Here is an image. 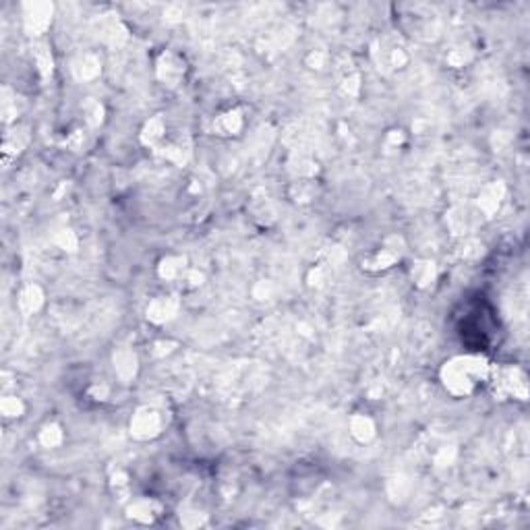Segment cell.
I'll list each match as a JSON object with an SVG mask.
<instances>
[{
  "mask_svg": "<svg viewBox=\"0 0 530 530\" xmlns=\"http://www.w3.org/2000/svg\"><path fill=\"white\" fill-rule=\"evenodd\" d=\"M377 433L375 421L367 414H354L351 419V435L358 443H369Z\"/></svg>",
  "mask_w": 530,
  "mask_h": 530,
  "instance_id": "obj_11",
  "label": "cell"
},
{
  "mask_svg": "<svg viewBox=\"0 0 530 530\" xmlns=\"http://www.w3.org/2000/svg\"><path fill=\"white\" fill-rule=\"evenodd\" d=\"M164 132H166V123H164V118H162V116H154L151 121L145 123V127H143V131H141V141H143L145 145L158 147V145L164 141V137H166Z\"/></svg>",
  "mask_w": 530,
  "mask_h": 530,
  "instance_id": "obj_15",
  "label": "cell"
},
{
  "mask_svg": "<svg viewBox=\"0 0 530 530\" xmlns=\"http://www.w3.org/2000/svg\"><path fill=\"white\" fill-rule=\"evenodd\" d=\"M412 276H414V280L421 286H425V284H429L435 278V267H433V264H429V261H421L419 265H414Z\"/></svg>",
  "mask_w": 530,
  "mask_h": 530,
  "instance_id": "obj_20",
  "label": "cell"
},
{
  "mask_svg": "<svg viewBox=\"0 0 530 530\" xmlns=\"http://www.w3.org/2000/svg\"><path fill=\"white\" fill-rule=\"evenodd\" d=\"M44 305V292L38 284H29L19 292V309L25 315H34Z\"/></svg>",
  "mask_w": 530,
  "mask_h": 530,
  "instance_id": "obj_10",
  "label": "cell"
},
{
  "mask_svg": "<svg viewBox=\"0 0 530 530\" xmlns=\"http://www.w3.org/2000/svg\"><path fill=\"white\" fill-rule=\"evenodd\" d=\"M100 60L95 58V56H91V54H86V56H81V58H77L75 60V64H73V73H75V77L79 79V81H91V79H95L97 75H100Z\"/></svg>",
  "mask_w": 530,
  "mask_h": 530,
  "instance_id": "obj_16",
  "label": "cell"
},
{
  "mask_svg": "<svg viewBox=\"0 0 530 530\" xmlns=\"http://www.w3.org/2000/svg\"><path fill=\"white\" fill-rule=\"evenodd\" d=\"M25 412V404L17 396H6L2 400V414L6 419H19Z\"/></svg>",
  "mask_w": 530,
  "mask_h": 530,
  "instance_id": "obj_19",
  "label": "cell"
},
{
  "mask_svg": "<svg viewBox=\"0 0 530 530\" xmlns=\"http://www.w3.org/2000/svg\"><path fill=\"white\" fill-rule=\"evenodd\" d=\"M129 516L137 522H143V524H151L160 518L162 514V505L156 501V499H149V497H141V499H135L129 503L127 508Z\"/></svg>",
  "mask_w": 530,
  "mask_h": 530,
  "instance_id": "obj_8",
  "label": "cell"
},
{
  "mask_svg": "<svg viewBox=\"0 0 530 530\" xmlns=\"http://www.w3.org/2000/svg\"><path fill=\"white\" fill-rule=\"evenodd\" d=\"M102 106H100V102H88L86 104V114H88V123L91 127H95V125H100L102 123Z\"/></svg>",
  "mask_w": 530,
  "mask_h": 530,
  "instance_id": "obj_22",
  "label": "cell"
},
{
  "mask_svg": "<svg viewBox=\"0 0 530 530\" xmlns=\"http://www.w3.org/2000/svg\"><path fill=\"white\" fill-rule=\"evenodd\" d=\"M383 58H386V64L390 67V69H404L406 64H408V52H406V48H402V46H388L386 50H383Z\"/></svg>",
  "mask_w": 530,
  "mask_h": 530,
  "instance_id": "obj_17",
  "label": "cell"
},
{
  "mask_svg": "<svg viewBox=\"0 0 530 530\" xmlns=\"http://www.w3.org/2000/svg\"><path fill=\"white\" fill-rule=\"evenodd\" d=\"M497 388L501 394L505 396H514L518 400H526V394H529V386H526V377L520 369H503L499 371V381H497Z\"/></svg>",
  "mask_w": 530,
  "mask_h": 530,
  "instance_id": "obj_4",
  "label": "cell"
},
{
  "mask_svg": "<svg viewBox=\"0 0 530 530\" xmlns=\"http://www.w3.org/2000/svg\"><path fill=\"white\" fill-rule=\"evenodd\" d=\"M56 240H58V245H60L64 251H67V249H69V251H75V247H77V238H75V234H73L71 230H60Z\"/></svg>",
  "mask_w": 530,
  "mask_h": 530,
  "instance_id": "obj_23",
  "label": "cell"
},
{
  "mask_svg": "<svg viewBox=\"0 0 530 530\" xmlns=\"http://www.w3.org/2000/svg\"><path fill=\"white\" fill-rule=\"evenodd\" d=\"M398 243H400V238H390V240H386V245H383L381 249H377V251L365 261V265H367L369 269H373V271H381V269L392 267V265L400 259V255H402V249L398 247Z\"/></svg>",
  "mask_w": 530,
  "mask_h": 530,
  "instance_id": "obj_6",
  "label": "cell"
},
{
  "mask_svg": "<svg viewBox=\"0 0 530 530\" xmlns=\"http://www.w3.org/2000/svg\"><path fill=\"white\" fill-rule=\"evenodd\" d=\"M158 77L164 86H178L184 77V60L172 52L162 54L158 60Z\"/></svg>",
  "mask_w": 530,
  "mask_h": 530,
  "instance_id": "obj_5",
  "label": "cell"
},
{
  "mask_svg": "<svg viewBox=\"0 0 530 530\" xmlns=\"http://www.w3.org/2000/svg\"><path fill=\"white\" fill-rule=\"evenodd\" d=\"M64 440V433H62V429H60V425H56V423H48L42 427V431H40V443L48 447V449H52V447H58L60 443Z\"/></svg>",
  "mask_w": 530,
  "mask_h": 530,
  "instance_id": "obj_18",
  "label": "cell"
},
{
  "mask_svg": "<svg viewBox=\"0 0 530 530\" xmlns=\"http://www.w3.org/2000/svg\"><path fill=\"white\" fill-rule=\"evenodd\" d=\"M158 271H160V278H164V280H168V282H175V280H182V278L186 276L189 267H186L184 257H180V255H168V257H164V259L160 261Z\"/></svg>",
  "mask_w": 530,
  "mask_h": 530,
  "instance_id": "obj_12",
  "label": "cell"
},
{
  "mask_svg": "<svg viewBox=\"0 0 530 530\" xmlns=\"http://www.w3.org/2000/svg\"><path fill=\"white\" fill-rule=\"evenodd\" d=\"M443 388L456 398L473 396L491 377V365L485 356L479 354H460L449 358L442 367Z\"/></svg>",
  "mask_w": 530,
  "mask_h": 530,
  "instance_id": "obj_1",
  "label": "cell"
},
{
  "mask_svg": "<svg viewBox=\"0 0 530 530\" xmlns=\"http://www.w3.org/2000/svg\"><path fill=\"white\" fill-rule=\"evenodd\" d=\"M114 371L123 381H131L137 375V356L129 348H123L114 354Z\"/></svg>",
  "mask_w": 530,
  "mask_h": 530,
  "instance_id": "obj_14",
  "label": "cell"
},
{
  "mask_svg": "<svg viewBox=\"0 0 530 530\" xmlns=\"http://www.w3.org/2000/svg\"><path fill=\"white\" fill-rule=\"evenodd\" d=\"M340 88H342V91H344L346 95L354 97V95L360 91V77H358L356 73H348V75H344V77H342Z\"/></svg>",
  "mask_w": 530,
  "mask_h": 530,
  "instance_id": "obj_21",
  "label": "cell"
},
{
  "mask_svg": "<svg viewBox=\"0 0 530 530\" xmlns=\"http://www.w3.org/2000/svg\"><path fill=\"white\" fill-rule=\"evenodd\" d=\"M178 307L180 303L177 297H158L147 305V319L156 325H162L177 315Z\"/></svg>",
  "mask_w": 530,
  "mask_h": 530,
  "instance_id": "obj_7",
  "label": "cell"
},
{
  "mask_svg": "<svg viewBox=\"0 0 530 530\" xmlns=\"http://www.w3.org/2000/svg\"><path fill=\"white\" fill-rule=\"evenodd\" d=\"M23 21H25V29L32 36L44 34L52 21V4L46 2H29L23 6Z\"/></svg>",
  "mask_w": 530,
  "mask_h": 530,
  "instance_id": "obj_3",
  "label": "cell"
},
{
  "mask_svg": "<svg viewBox=\"0 0 530 530\" xmlns=\"http://www.w3.org/2000/svg\"><path fill=\"white\" fill-rule=\"evenodd\" d=\"M503 195H505V189H503L501 182H491V184H487L485 189L481 191V195H479V201H477V203H479V210L485 214L487 218H491V216L499 210Z\"/></svg>",
  "mask_w": 530,
  "mask_h": 530,
  "instance_id": "obj_9",
  "label": "cell"
},
{
  "mask_svg": "<svg viewBox=\"0 0 530 530\" xmlns=\"http://www.w3.org/2000/svg\"><path fill=\"white\" fill-rule=\"evenodd\" d=\"M166 425L164 412L156 406H141L137 408V412L132 414L131 419V435L139 442H147L154 440L162 433Z\"/></svg>",
  "mask_w": 530,
  "mask_h": 530,
  "instance_id": "obj_2",
  "label": "cell"
},
{
  "mask_svg": "<svg viewBox=\"0 0 530 530\" xmlns=\"http://www.w3.org/2000/svg\"><path fill=\"white\" fill-rule=\"evenodd\" d=\"M243 129V114L238 110H228L214 121V131L224 137L238 135Z\"/></svg>",
  "mask_w": 530,
  "mask_h": 530,
  "instance_id": "obj_13",
  "label": "cell"
},
{
  "mask_svg": "<svg viewBox=\"0 0 530 530\" xmlns=\"http://www.w3.org/2000/svg\"><path fill=\"white\" fill-rule=\"evenodd\" d=\"M325 60H327V54L321 52V50H315V52H311L309 67L311 69H321V64H323Z\"/></svg>",
  "mask_w": 530,
  "mask_h": 530,
  "instance_id": "obj_24",
  "label": "cell"
}]
</instances>
